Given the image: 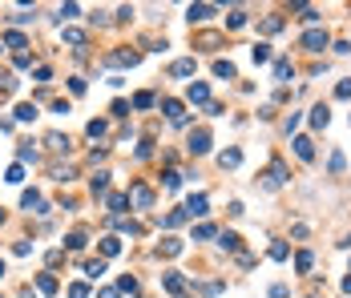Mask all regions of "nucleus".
<instances>
[{
    "instance_id": "nucleus-18",
    "label": "nucleus",
    "mask_w": 351,
    "mask_h": 298,
    "mask_svg": "<svg viewBox=\"0 0 351 298\" xmlns=\"http://www.w3.org/2000/svg\"><path fill=\"white\" fill-rule=\"evenodd\" d=\"M37 286H41V294H53V290H57V278H53V274H41Z\"/></svg>"
},
{
    "instance_id": "nucleus-40",
    "label": "nucleus",
    "mask_w": 351,
    "mask_h": 298,
    "mask_svg": "<svg viewBox=\"0 0 351 298\" xmlns=\"http://www.w3.org/2000/svg\"><path fill=\"white\" fill-rule=\"evenodd\" d=\"M20 161H37V149L33 145H20Z\"/></svg>"
},
{
    "instance_id": "nucleus-9",
    "label": "nucleus",
    "mask_w": 351,
    "mask_h": 298,
    "mask_svg": "<svg viewBox=\"0 0 351 298\" xmlns=\"http://www.w3.org/2000/svg\"><path fill=\"white\" fill-rule=\"evenodd\" d=\"M327 121H331V109H327V105H315V109H311V125H315V129H323Z\"/></svg>"
},
{
    "instance_id": "nucleus-20",
    "label": "nucleus",
    "mask_w": 351,
    "mask_h": 298,
    "mask_svg": "<svg viewBox=\"0 0 351 298\" xmlns=\"http://www.w3.org/2000/svg\"><path fill=\"white\" fill-rule=\"evenodd\" d=\"M33 117H37V105H28V101L16 105V121H33Z\"/></svg>"
},
{
    "instance_id": "nucleus-25",
    "label": "nucleus",
    "mask_w": 351,
    "mask_h": 298,
    "mask_svg": "<svg viewBox=\"0 0 351 298\" xmlns=\"http://www.w3.org/2000/svg\"><path fill=\"white\" fill-rule=\"evenodd\" d=\"M125 206H129V197H125V193H109V210H125Z\"/></svg>"
},
{
    "instance_id": "nucleus-16",
    "label": "nucleus",
    "mask_w": 351,
    "mask_h": 298,
    "mask_svg": "<svg viewBox=\"0 0 351 298\" xmlns=\"http://www.w3.org/2000/svg\"><path fill=\"white\" fill-rule=\"evenodd\" d=\"M101 254H105V258L121 254V242H117V238H101Z\"/></svg>"
},
{
    "instance_id": "nucleus-24",
    "label": "nucleus",
    "mask_w": 351,
    "mask_h": 298,
    "mask_svg": "<svg viewBox=\"0 0 351 298\" xmlns=\"http://www.w3.org/2000/svg\"><path fill=\"white\" fill-rule=\"evenodd\" d=\"M214 77H234V64L230 60H214Z\"/></svg>"
},
{
    "instance_id": "nucleus-37",
    "label": "nucleus",
    "mask_w": 351,
    "mask_h": 298,
    "mask_svg": "<svg viewBox=\"0 0 351 298\" xmlns=\"http://www.w3.org/2000/svg\"><path fill=\"white\" fill-rule=\"evenodd\" d=\"M8 181H12V185H20V181H24V170H20V165H12V170H8Z\"/></svg>"
},
{
    "instance_id": "nucleus-7",
    "label": "nucleus",
    "mask_w": 351,
    "mask_h": 298,
    "mask_svg": "<svg viewBox=\"0 0 351 298\" xmlns=\"http://www.w3.org/2000/svg\"><path fill=\"white\" fill-rule=\"evenodd\" d=\"M20 206H24V210L45 214V202H41V193H37V189H24V193H20Z\"/></svg>"
},
{
    "instance_id": "nucleus-5",
    "label": "nucleus",
    "mask_w": 351,
    "mask_h": 298,
    "mask_svg": "<svg viewBox=\"0 0 351 298\" xmlns=\"http://www.w3.org/2000/svg\"><path fill=\"white\" fill-rule=\"evenodd\" d=\"M283 181H287V165H283V161H275V165H271V174H267V181H262V185H267V189H279Z\"/></svg>"
},
{
    "instance_id": "nucleus-13",
    "label": "nucleus",
    "mask_w": 351,
    "mask_h": 298,
    "mask_svg": "<svg viewBox=\"0 0 351 298\" xmlns=\"http://www.w3.org/2000/svg\"><path fill=\"white\" fill-rule=\"evenodd\" d=\"M162 282H166V290H174V294L186 290V278H178V274H162Z\"/></svg>"
},
{
    "instance_id": "nucleus-3",
    "label": "nucleus",
    "mask_w": 351,
    "mask_h": 298,
    "mask_svg": "<svg viewBox=\"0 0 351 298\" xmlns=\"http://www.w3.org/2000/svg\"><path fill=\"white\" fill-rule=\"evenodd\" d=\"M129 202L141 206V210H150V206H154V189H150V185H133V189H129Z\"/></svg>"
},
{
    "instance_id": "nucleus-1",
    "label": "nucleus",
    "mask_w": 351,
    "mask_h": 298,
    "mask_svg": "<svg viewBox=\"0 0 351 298\" xmlns=\"http://www.w3.org/2000/svg\"><path fill=\"white\" fill-rule=\"evenodd\" d=\"M210 214V202H206V193H194L190 202H186V218H206Z\"/></svg>"
},
{
    "instance_id": "nucleus-31",
    "label": "nucleus",
    "mask_w": 351,
    "mask_h": 298,
    "mask_svg": "<svg viewBox=\"0 0 351 298\" xmlns=\"http://www.w3.org/2000/svg\"><path fill=\"white\" fill-rule=\"evenodd\" d=\"M4 41H8L12 49H24V32H4Z\"/></svg>"
},
{
    "instance_id": "nucleus-23",
    "label": "nucleus",
    "mask_w": 351,
    "mask_h": 298,
    "mask_svg": "<svg viewBox=\"0 0 351 298\" xmlns=\"http://www.w3.org/2000/svg\"><path fill=\"white\" fill-rule=\"evenodd\" d=\"M291 73H295V69H291V60H275V77H279V81H287Z\"/></svg>"
},
{
    "instance_id": "nucleus-26",
    "label": "nucleus",
    "mask_w": 351,
    "mask_h": 298,
    "mask_svg": "<svg viewBox=\"0 0 351 298\" xmlns=\"http://www.w3.org/2000/svg\"><path fill=\"white\" fill-rule=\"evenodd\" d=\"M65 41H69V45H85V32H81V28H65Z\"/></svg>"
},
{
    "instance_id": "nucleus-47",
    "label": "nucleus",
    "mask_w": 351,
    "mask_h": 298,
    "mask_svg": "<svg viewBox=\"0 0 351 298\" xmlns=\"http://www.w3.org/2000/svg\"><path fill=\"white\" fill-rule=\"evenodd\" d=\"M0 278H4V262H0Z\"/></svg>"
},
{
    "instance_id": "nucleus-29",
    "label": "nucleus",
    "mask_w": 351,
    "mask_h": 298,
    "mask_svg": "<svg viewBox=\"0 0 351 298\" xmlns=\"http://www.w3.org/2000/svg\"><path fill=\"white\" fill-rule=\"evenodd\" d=\"M69 298H89V286H85V282H73V286H69Z\"/></svg>"
},
{
    "instance_id": "nucleus-46",
    "label": "nucleus",
    "mask_w": 351,
    "mask_h": 298,
    "mask_svg": "<svg viewBox=\"0 0 351 298\" xmlns=\"http://www.w3.org/2000/svg\"><path fill=\"white\" fill-rule=\"evenodd\" d=\"M20 298H37V294H33V290H20Z\"/></svg>"
},
{
    "instance_id": "nucleus-34",
    "label": "nucleus",
    "mask_w": 351,
    "mask_h": 298,
    "mask_svg": "<svg viewBox=\"0 0 351 298\" xmlns=\"http://www.w3.org/2000/svg\"><path fill=\"white\" fill-rule=\"evenodd\" d=\"M335 97H339V101H351V81H339V89H335Z\"/></svg>"
},
{
    "instance_id": "nucleus-11",
    "label": "nucleus",
    "mask_w": 351,
    "mask_h": 298,
    "mask_svg": "<svg viewBox=\"0 0 351 298\" xmlns=\"http://www.w3.org/2000/svg\"><path fill=\"white\" fill-rule=\"evenodd\" d=\"M210 16H214V8H210V4H190V20H198V24H202V20H210Z\"/></svg>"
},
{
    "instance_id": "nucleus-12",
    "label": "nucleus",
    "mask_w": 351,
    "mask_h": 298,
    "mask_svg": "<svg viewBox=\"0 0 351 298\" xmlns=\"http://www.w3.org/2000/svg\"><path fill=\"white\" fill-rule=\"evenodd\" d=\"M45 145H49L53 153H65V149H69V137H61V133H49V137H45Z\"/></svg>"
},
{
    "instance_id": "nucleus-33",
    "label": "nucleus",
    "mask_w": 351,
    "mask_h": 298,
    "mask_svg": "<svg viewBox=\"0 0 351 298\" xmlns=\"http://www.w3.org/2000/svg\"><path fill=\"white\" fill-rule=\"evenodd\" d=\"M238 246H242L238 234H222V250H238Z\"/></svg>"
},
{
    "instance_id": "nucleus-8",
    "label": "nucleus",
    "mask_w": 351,
    "mask_h": 298,
    "mask_svg": "<svg viewBox=\"0 0 351 298\" xmlns=\"http://www.w3.org/2000/svg\"><path fill=\"white\" fill-rule=\"evenodd\" d=\"M295 153H299L303 161H311V157H315V141H311V137H295Z\"/></svg>"
},
{
    "instance_id": "nucleus-41",
    "label": "nucleus",
    "mask_w": 351,
    "mask_h": 298,
    "mask_svg": "<svg viewBox=\"0 0 351 298\" xmlns=\"http://www.w3.org/2000/svg\"><path fill=\"white\" fill-rule=\"evenodd\" d=\"M194 238H214V226H210V222H206V226H198V230H194Z\"/></svg>"
},
{
    "instance_id": "nucleus-39",
    "label": "nucleus",
    "mask_w": 351,
    "mask_h": 298,
    "mask_svg": "<svg viewBox=\"0 0 351 298\" xmlns=\"http://www.w3.org/2000/svg\"><path fill=\"white\" fill-rule=\"evenodd\" d=\"M105 133V121H89V137H101Z\"/></svg>"
},
{
    "instance_id": "nucleus-10",
    "label": "nucleus",
    "mask_w": 351,
    "mask_h": 298,
    "mask_svg": "<svg viewBox=\"0 0 351 298\" xmlns=\"http://www.w3.org/2000/svg\"><path fill=\"white\" fill-rule=\"evenodd\" d=\"M238 161H242V153H238V149H226V153H218V165H222V170H238Z\"/></svg>"
},
{
    "instance_id": "nucleus-43",
    "label": "nucleus",
    "mask_w": 351,
    "mask_h": 298,
    "mask_svg": "<svg viewBox=\"0 0 351 298\" xmlns=\"http://www.w3.org/2000/svg\"><path fill=\"white\" fill-rule=\"evenodd\" d=\"M271 298H287V286H283V282H275V286H271Z\"/></svg>"
},
{
    "instance_id": "nucleus-28",
    "label": "nucleus",
    "mask_w": 351,
    "mask_h": 298,
    "mask_svg": "<svg viewBox=\"0 0 351 298\" xmlns=\"http://www.w3.org/2000/svg\"><path fill=\"white\" fill-rule=\"evenodd\" d=\"M105 189H109V174H97L93 178V193H105Z\"/></svg>"
},
{
    "instance_id": "nucleus-27",
    "label": "nucleus",
    "mask_w": 351,
    "mask_h": 298,
    "mask_svg": "<svg viewBox=\"0 0 351 298\" xmlns=\"http://www.w3.org/2000/svg\"><path fill=\"white\" fill-rule=\"evenodd\" d=\"M85 274H89V278H101V274H105V262H101V258H97V262H89V266H85Z\"/></svg>"
},
{
    "instance_id": "nucleus-44",
    "label": "nucleus",
    "mask_w": 351,
    "mask_h": 298,
    "mask_svg": "<svg viewBox=\"0 0 351 298\" xmlns=\"http://www.w3.org/2000/svg\"><path fill=\"white\" fill-rule=\"evenodd\" d=\"M343 290H347V294H351V274H347V278H343Z\"/></svg>"
},
{
    "instance_id": "nucleus-19",
    "label": "nucleus",
    "mask_w": 351,
    "mask_h": 298,
    "mask_svg": "<svg viewBox=\"0 0 351 298\" xmlns=\"http://www.w3.org/2000/svg\"><path fill=\"white\" fill-rule=\"evenodd\" d=\"M250 57H254V64L271 60V45H254V49H250Z\"/></svg>"
},
{
    "instance_id": "nucleus-14",
    "label": "nucleus",
    "mask_w": 351,
    "mask_h": 298,
    "mask_svg": "<svg viewBox=\"0 0 351 298\" xmlns=\"http://www.w3.org/2000/svg\"><path fill=\"white\" fill-rule=\"evenodd\" d=\"M137 53H113V57H109V64H129V69H133V64H137Z\"/></svg>"
},
{
    "instance_id": "nucleus-36",
    "label": "nucleus",
    "mask_w": 351,
    "mask_h": 298,
    "mask_svg": "<svg viewBox=\"0 0 351 298\" xmlns=\"http://www.w3.org/2000/svg\"><path fill=\"white\" fill-rule=\"evenodd\" d=\"M226 24H230V28H242V24H246V16H242V12H230V16H226Z\"/></svg>"
},
{
    "instance_id": "nucleus-38",
    "label": "nucleus",
    "mask_w": 351,
    "mask_h": 298,
    "mask_svg": "<svg viewBox=\"0 0 351 298\" xmlns=\"http://www.w3.org/2000/svg\"><path fill=\"white\" fill-rule=\"evenodd\" d=\"M53 178H57V181H73L77 174H73V170H61V165H57V170H53Z\"/></svg>"
},
{
    "instance_id": "nucleus-48",
    "label": "nucleus",
    "mask_w": 351,
    "mask_h": 298,
    "mask_svg": "<svg viewBox=\"0 0 351 298\" xmlns=\"http://www.w3.org/2000/svg\"><path fill=\"white\" fill-rule=\"evenodd\" d=\"M0 222H4V214H0Z\"/></svg>"
},
{
    "instance_id": "nucleus-32",
    "label": "nucleus",
    "mask_w": 351,
    "mask_h": 298,
    "mask_svg": "<svg viewBox=\"0 0 351 298\" xmlns=\"http://www.w3.org/2000/svg\"><path fill=\"white\" fill-rule=\"evenodd\" d=\"M133 105H137V109H150V105H154V93H137Z\"/></svg>"
},
{
    "instance_id": "nucleus-35",
    "label": "nucleus",
    "mask_w": 351,
    "mask_h": 298,
    "mask_svg": "<svg viewBox=\"0 0 351 298\" xmlns=\"http://www.w3.org/2000/svg\"><path fill=\"white\" fill-rule=\"evenodd\" d=\"M271 258H275V262H283V258H287V246H283V242H275V246H271Z\"/></svg>"
},
{
    "instance_id": "nucleus-42",
    "label": "nucleus",
    "mask_w": 351,
    "mask_h": 298,
    "mask_svg": "<svg viewBox=\"0 0 351 298\" xmlns=\"http://www.w3.org/2000/svg\"><path fill=\"white\" fill-rule=\"evenodd\" d=\"M178 181H182V174H174V170H170V174H166V189H178Z\"/></svg>"
},
{
    "instance_id": "nucleus-2",
    "label": "nucleus",
    "mask_w": 351,
    "mask_h": 298,
    "mask_svg": "<svg viewBox=\"0 0 351 298\" xmlns=\"http://www.w3.org/2000/svg\"><path fill=\"white\" fill-rule=\"evenodd\" d=\"M186 149H190V153H210V133H206V129H194Z\"/></svg>"
},
{
    "instance_id": "nucleus-45",
    "label": "nucleus",
    "mask_w": 351,
    "mask_h": 298,
    "mask_svg": "<svg viewBox=\"0 0 351 298\" xmlns=\"http://www.w3.org/2000/svg\"><path fill=\"white\" fill-rule=\"evenodd\" d=\"M101 298H117V290H101Z\"/></svg>"
},
{
    "instance_id": "nucleus-6",
    "label": "nucleus",
    "mask_w": 351,
    "mask_h": 298,
    "mask_svg": "<svg viewBox=\"0 0 351 298\" xmlns=\"http://www.w3.org/2000/svg\"><path fill=\"white\" fill-rule=\"evenodd\" d=\"M186 97H190L194 105H206V101H210V89H206V81H194V85L186 89Z\"/></svg>"
},
{
    "instance_id": "nucleus-21",
    "label": "nucleus",
    "mask_w": 351,
    "mask_h": 298,
    "mask_svg": "<svg viewBox=\"0 0 351 298\" xmlns=\"http://www.w3.org/2000/svg\"><path fill=\"white\" fill-rule=\"evenodd\" d=\"M65 246H69V250H85V234H81V230H73V234L65 238Z\"/></svg>"
},
{
    "instance_id": "nucleus-15",
    "label": "nucleus",
    "mask_w": 351,
    "mask_h": 298,
    "mask_svg": "<svg viewBox=\"0 0 351 298\" xmlns=\"http://www.w3.org/2000/svg\"><path fill=\"white\" fill-rule=\"evenodd\" d=\"M170 73H174V77H190V73H194V60H174Z\"/></svg>"
},
{
    "instance_id": "nucleus-22",
    "label": "nucleus",
    "mask_w": 351,
    "mask_h": 298,
    "mask_svg": "<svg viewBox=\"0 0 351 298\" xmlns=\"http://www.w3.org/2000/svg\"><path fill=\"white\" fill-rule=\"evenodd\" d=\"M162 254H166V258L182 254V242H178V238H166V242H162Z\"/></svg>"
},
{
    "instance_id": "nucleus-17",
    "label": "nucleus",
    "mask_w": 351,
    "mask_h": 298,
    "mask_svg": "<svg viewBox=\"0 0 351 298\" xmlns=\"http://www.w3.org/2000/svg\"><path fill=\"white\" fill-rule=\"evenodd\" d=\"M295 266H299V274H311V266H315V258H311V254L303 250V254L295 258Z\"/></svg>"
},
{
    "instance_id": "nucleus-4",
    "label": "nucleus",
    "mask_w": 351,
    "mask_h": 298,
    "mask_svg": "<svg viewBox=\"0 0 351 298\" xmlns=\"http://www.w3.org/2000/svg\"><path fill=\"white\" fill-rule=\"evenodd\" d=\"M303 45H307L311 53H323V49H327V32H323V28H311V32L303 37Z\"/></svg>"
},
{
    "instance_id": "nucleus-30",
    "label": "nucleus",
    "mask_w": 351,
    "mask_h": 298,
    "mask_svg": "<svg viewBox=\"0 0 351 298\" xmlns=\"http://www.w3.org/2000/svg\"><path fill=\"white\" fill-rule=\"evenodd\" d=\"M279 28H283L279 16H267V20H262V32H279Z\"/></svg>"
}]
</instances>
